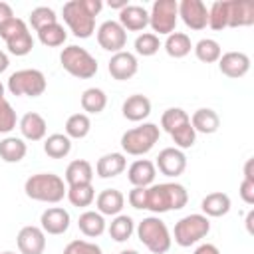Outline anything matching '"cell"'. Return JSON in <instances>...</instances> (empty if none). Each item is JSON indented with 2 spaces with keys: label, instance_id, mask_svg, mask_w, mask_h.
I'll return each mask as SVG.
<instances>
[{
  "label": "cell",
  "instance_id": "obj_1",
  "mask_svg": "<svg viewBox=\"0 0 254 254\" xmlns=\"http://www.w3.org/2000/svg\"><path fill=\"white\" fill-rule=\"evenodd\" d=\"M101 0H69L62 8L64 22L75 38H89L95 32V16L101 12Z\"/></svg>",
  "mask_w": 254,
  "mask_h": 254
},
{
  "label": "cell",
  "instance_id": "obj_2",
  "mask_svg": "<svg viewBox=\"0 0 254 254\" xmlns=\"http://www.w3.org/2000/svg\"><path fill=\"white\" fill-rule=\"evenodd\" d=\"M189 200V192L179 183H159L145 189V210H151L155 214L169 212V210H181Z\"/></svg>",
  "mask_w": 254,
  "mask_h": 254
},
{
  "label": "cell",
  "instance_id": "obj_3",
  "mask_svg": "<svg viewBox=\"0 0 254 254\" xmlns=\"http://www.w3.org/2000/svg\"><path fill=\"white\" fill-rule=\"evenodd\" d=\"M24 192L32 200L56 204V202H60L65 196L67 185H65V181L60 175H54V173H36V175H32V177L26 179Z\"/></svg>",
  "mask_w": 254,
  "mask_h": 254
},
{
  "label": "cell",
  "instance_id": "obj_4",
  "mask_svg": "<svg viewBox=\"0 0 254 254\" xmlns=\"http://www.w3.org/2000/svg\"><path fill=\"white\" fill-rule=\"evenodd\" d=\"M137 236H139L141 244L153 254H165V252H169V248L173 244L171 232L159 216L143 218L137 224Z\"/></svg>",
  "mask_w": 254,
  "mask_h": 254
},
{
  "label": "cell",
  "instance_id": "obj_5",
  "mask_svg": "<svg viewBox=\"0 0 254 254\" xmlns=\"http://www.w3.org/2000/svg\"><path fill=\"white\" fill-rule=\"evenodd\" d=\"M159 137H161L159 125H155V123H143L139 127L127 129L121 135V149L127 155L141 157V155L149 153L155 147V143L159 141Z\"/></svg>",
  "mask_w": 254,
  "mask_h": 254
},
{
  "label": "cell",
  "instance_id": "obj_6",
  "mask_svg": "<svg viewBox=\"0 0 254 254\" xmlns=\"http://www.w3.org/2000/svg\"><path fill=\"white\" fill-rule=\"evenodd\" d=\"M60 64L69 75L77 79H89L97 73V60L85 48L79 46L64 48L60 54Z\"/></svg>",
  "mask_w": 254,
  "mask_h": 254
},
{
  "label": "cell",
  "instance_id": "obj_7",
  "mask_svg": "<svg viewBox=\"0 0 254 254\" xmlns=\"http://www.w3.org/2000/svg\"><path fill=\"white\" fill-rule=\"evenodd\" d=\"M6 87H8V91H10L12 95H16V97H20V95L40 97V95L46 91L48 81H46V75H44L40 69L28 67V69H18V71L10 73Z\"/></svg>",
  "mask_w": 254,
  "mask_h": 254
},
{
  "label": "cell",
  "instance_id": "obj_8",
  "mask_svg": "<svg viewBox=\"0 0 254 254\" xmlns=\"http://www.w3.org/2000/svg\"><path fill=\"white\" fill-rule=\"evenodd\" d=\"M210 232V220L204 214H187L183 216L173 230V238L179 246L189 248L196 242H200Z\"/></svg>",
  "mask_w": 254,
  "mask_h": 254
},
{
  "label": "cell",
  "instance_id": "obj_9",
  "mask_svg": "<svg viewBox=\"0 0 254 254\" xmlns=\"http://www.w3.org/2000/svg\"><path fill=\"white\" fill-rule=\"evenodd\" d=\"M179 20V2L177 0H155L149 12V26L155 36H169L175 32Z\"/></svg>",
  "mask_w": 254,
  "mask_h": 254
},
{
  "label": "cell",
  "instance_id": "obj_10",
  "mask_svg": "<svg viewBox=\"0 0 254 254\" xmlns=\"http://www.w3.org/2000/svg\"><path fill=\"white\" fill-rule=\"evenodd\" d=\"M0 38L6 42L8 52L14 54V56H28L34 48V38L28 30V24L22 18L10 20L0 30Z\"/></svg>",
  "mask_w": 254,
  "mask_h": 254
},
{
  "label": "cell",
  "instance_id": "obj_11",
  "mask_svg": "<svg viewBox=\"0 0 254 254\" xmlns=\"http://www.w3.org/2000/svg\"><path fill=\"white\" fill-rule=\"evenodd\" d=\"M97 44L105 50V52H123L125 44H127V32L121 28L119 22L115 20H105L99 28H97Z\"/></svg>",
  "mask_w": 254,
  "mask_h": 254
},
{
  "label": "cell",
  "instance_id": "obj_12",
  "mask_svg": "<svg viewBox=\"0 0 254 254\" xmlns=\"http://www.w3.org/2000/svg\"><path fill=\"white\" fill-rule=\"evenodd\" d=\"M179 16L190 30H204L208 26V8L202 0H181Z\"/></svg>",
  "mask_w": 254,
  "mask_h": 254
},
{
  "label": "cell",
  "instance_id": "obj_13",
  "mask_svg": "<svg viewBox=\"0 0 254 254\" xmlns=\"http://www.w3.org/2000/svg\"><path fill=\"white\" fill-rule=\"evenodd\" d=\"M155 169L165 177H179L187 169V157L177 147H165L155 161Z\"/></svg>",
  "mask_w": 254,
  "mask_h": 254
},
{
  "label": "cell",
  "instance_id": "obj_14",
  "mask_svg": "<svg viewBox=\"0 0 254 254\" xmlns=\"http://www.w3.org/2000/svg\"><path fill=\"white\" fill-rule=\"evenodd\" d=\"M16 244L20 254H44L46 250V232L40 226L28 224L22 226L18 236H16Z\"/></svg>",
  "mask_w": 254,
  "mask_h": 254
},
{
  "label": "cell",
  "instance_id": "obj_15",
  "mask_svg": "<svg viewBox=\"0 0 254 254\" xmlns=\"http://www.w3.org/2000/svg\"><path fill=\"white\" fill-rule=\"evenodd\" d=\"M254 24L252 0H226V28H242Z\"/></svg>",
  "mask_w": 254,
  "mask_h": 254
},
{
  "label": "cell",
  "instance_id": "obj_16",
  "mask_svg": "<svg viewBox=\"0 0 254 254\" xmlns=\"http://www.w3.org/2000/svg\"><path fill=\"white\" fill-rule=\"evenodd\" d=\"M107 69H109L113 79L127 81L137 73L139 62H137L135 54H131V52H117V54L111 56V60L107 64Z\"/></svg>",
  "mask_w": 254,
  "mask_h": 254
},
{
  "label": "cell",
  "instance_id": "obj_17",
  "mask_svg": "<svg viewBox=\"0 0 254 254\" xmlns=\"http://www.w3.org/2000/svg\"><path fill=\"white\" fill-rule=\"evenodd\" d=\"M69 212L64 208V206H50L42 212L40 216V228L46 232V234H64L67 228H69Z\"/></svg>",
  "mask_w": 254,
  "mask_h": 254
},
{
  "label": "cell",
  "instance_id": "obj_18",
  "mask_svg": "<svg viewBox=\"0 0 254 254\" xmlns=\"http://www.w3.org/2000/svg\"><path fill=\"white\" fill-rule=\"evenodd\" d=\"M218 69L222 75L230 79L244 77L250 69V58L244 52H226L218 60Z\"/></svg>",
  "mask_w": 254,
  "mask_h": 254
},
{
  "label": "cell",
  "instance_id": "obj_19",
  "mask_svg": "<svg viewBox=\"0 0 254 254\" xmlns=\"http://www.w3.org/2000/svg\"><path fill=\"white\" fill-rule=\"evenodd\" d=\"M117 22L125 32H141L145 30V26H149V12L139 4H127L123 10H119Z\"/></svg>",
  "mask_w": 254,
  "mask_h": 254
},
{
  "label": "cell",
  "instance_id": "obj_20",
  "mask_svg": "<svg viewBox=\"0 0 254 254\" xmlns=\"http://www.w3.org/2000/svg\"><path fill=\"white\" fill-rule=\"evenodd\" d=\"M155 177H157V169L155 163H151L149 159H137L127 169V181L133 187H151L155 183Z\"/></svg>",
  "mask_w": 254,
  "mask_h": 254
},
{
  "label": "cell",
  "instance_id": "obj_21",
  "mask_svg": "<svg viewBox=\"0 0 254 254\" xmlns=\"http://www.w3.org/2000/svg\"><path fill=\"white\" fill-rule=\"evenodd\" d=\"M95 206H97V212L103 216H117L125 206V196L117 189H103L95 196Z\"/></svg>",
  "mask_w": 254,
  "mask_h": 254
},
{
  "label": "cell",
  "instance_id": "obj_22",
  "mask_svg": "<svg viewBox=\"0 0 254 254\" xmlns=\"http://www.w3.org/2000/svg\"><path fill=\"white\" fill-rule=\"evenodd\" d=\"M121 113H123V117L129 119V121H135V123H137V121H143V119H147V117L151 115V101H149V97L143 95V93H133V95H129V97L123 101Z\"/></svg>",
  "mask_w": 254,
  "mask_h": 254
},
{
  "label": "cell",
  "instance_id": "obj_23",
  "mask_svg": "<svg viewBox=\"0 0 254 254\" xmlns=\"http://www.w3.org/2000/svg\"><path fill=\"white\" fill-rule=\"evenodd\" d=\"M18 127H20L22 137L28 139V141H42L46 137V131H48L46 119L40 113H36V111L24 113L20 123H18Z\"/></svg>",
  "mask_w": 254,
  "mask_h": 254
},
{
  "label": "cell",
  "instance_id": "obj_24",
  "mask_svg": "<svg viewBox=\"0 0 254 254\" xmlns=\"http://www.w3.org/2000/svg\"><path fill=\"white\" fill-rule=\"evenodd\" d=\"M127 169V159L123 153H105L103 157L97 159L95 173L99 179H113L121 175Z\"/></svg>",
  "mask_w": 254,
  "mask_h": 254
},
{
  "label": "cell",
  "instance_id": "obj_25",
  "mask_svg": "<svg viewBox=\"0 0 254 254\" xmlns=\"http://www.w3.org/2000/svg\"><path fill=\"white\" fill-rule=\"evenodd\" d=\"M190 125L196 133H204V135H210V133H216L218 127H220V117L214 109L210 107H200L196 109L192 115H190Z\"/></svg>",
  "mask_w": 254,
  "mask_h": 254
},
{
  "label": "cell",
  "instance_id": "obj_26",
  "mask_svg": "<svg viewBox=\"0 0 254 254\" xmlns=\"http://www.w3.org/2000/svg\"><path fill=\"white\" fill-rule=\"evenodd\" d=\"M91 179H93V167L85 159H75L65 169V185L67 187H73V185H89Z\"/></svg>",
  "mask_w": 254,
  "mask_h": 254
},
{
  "label": "cell",
  "instance_id": "obj_27",
  "mask_svg": "<svg viewBox=\"0 0 254 254\" xmlns=\"http://www.w3.org/2000/svg\"><path fill=\"white\" fill-rule=\"evenodd\" d=\"M77 226H79L81 234L87 236V238H97L107 228L103 214H99L97 210H85V212H81L79 218H77Z\"/></svg>",
  "mask_w": 254,
  "mask_h": 254
},
{
  "label": "cell",
  "instance_id": "obj_28",
  "mask_svg": "<svg viewBox=\"0 0 254 254\" xmlns=\"http://www.w3.org/2000/svg\"><path fill=\"white\" fill-rule=\"evenodd\" d=\"M200 208L204 212V216H212V218H218V216H224L228 210H230V196L226 192H210L202 198L200 202Z\"/></svg>",
  "mask_w": 254,
  "mask_h": 254
},
{
  "label": "cell",
  "instance_id": "obj_29",
  "mask_svg": "<svg viewBox=\"0 0 254 254\" xmlns=\"http://www.w3.org/2000/svg\"><path fill=\"white\" fill-rule=\"evenodd\" d=\"M71 151V139L65 133H52L44 139V153L50 159H64Z\"/></svg>",
  "mask_w": 254,
  "mask_h": 254
},
{
  "label": "cell",
  "instance_id": "obj_30",
  "mask_svg": "<svg viewBox=\"0 0 254 254\" xmlns=\"http://www.w3.org/2000/svg\"><path fill=\"white\" fill-rule=\"evenodd\" d=\"M28 153L24 139L20 137H4L0 141V159L4 163H20Z\"/></svg>",
  "mask_w": 254,
  "mask_h": 254
},
{
  "label": "cell",
  "instance_id": "obj_31",
  "mask_svg": "<svg viewBox=\"0 0 254 254\" xmlns=\"http://www.w3.org/2000/svg\"><path fill=\"white\" fill-rule=\"evenodd\" d=\"M190 50H192V42L185 32H173L165 40V52L175 60L189 56Z\"/></svg>",
  "mask_w": 254,
  "mask_h": 254
},
{
  "label": "cell",
  "instance_id": "obj_32",
  "mask_svg": "<svg viewBox=\"0 0 254 254\" xmlns=\"http://www.w3.org/2000/svg\"><path fill=\"white\" fill-rule=\"evenodd\" d=\"M81 109L85 113H91V115H97L105 109L107 105V95L103 89L99 87H87L83 93H81Z\"/></svg>",
  "mask_w": 254,
  "mask_h": 254
},
{
  "label": "cell",
  "instance_id": "obj_33",
  "mask_svg": "<svg viewBox=\"0 0 254 254\" xmlns=\"http://www.w3.org/2000/svg\"><path fill=\"white\" fill-rule=\"evenodd\" d=\"M192 50H194V56H196L202 64H214V62H218L220 56H222L220 44H218L216 40H212V38H202V40H198V42L192 46Z\"/></svg>",
  "mask_w": 254,
  "mask_h": 254
},
{
  "label": "cell",
  "instance_id": "obj_34",
  "mask_svg": "<svg viewBox=\"0 0 254 254\" xmlns=\"http://www.w3.org/2000/svg\"><path fill=\"white\" fill-rule=\"evenodd\" d=\"M107 230H109V236H111L115 242H125V240L131 238V234H133V230H135V222H133V218L127 216V214H117V216L109 222Z\"/></svg>",
  "mask_w": 254,
  "mask_h": 254
},
{
  "label": "cell",
  "instance_id": "obj_35",
  "mask_svg": "<svg viewBox=\"0 0 254 254\" xmlns=\"http://www.w3.org/2000/svg\"><path fill=\"white\" fill-rule=\"evenodd\" d=\"M91 129V119L87 113H73L65 121V135L69 139H83Z\"/></svg>",
  "mask_w": 254,
  "mask_h": 254
},
{
  "label": "cell",
  "instance_id": "obj_36",
  "mask_svg": "<svg viewBox=\"0 0 254 254\" xmlns=\"http://www.w3.org/2000/svg\"><path fill=\"white\" fill-rule=\"evenodd\" d=\"M65 196L73 206L85 208L95 200V189L91 183L89 185H73V187H67Z\"/></svg>",
  "mask_w": 254,
  "mask_h": 254
},
{
  "label": "cell",
  "instance_id": "obj_37",
  "mask_svg": "<svg viewBox=\"0 0 254 254\" xmlns=\"http://www.w3.org/2000/svg\"><path fill=\"white\" fill-rule=\"evenodd\" d=\"M67 32L60 22H54L50 26H44L42 30H38V40L46 46V48H58L65 42Z\"/></svg>",
  "mask_w": 254,
  "mask_h": 254
},
{
  "label": "cell",
  "instance_id": "obj_38",
  "mask_svg": "<svg viewBox=\"0 0 254 254\" xmlns=\"http://www.w3.org/2000/svg\"><path fill=\"white\" fill-rule=\"evenodd\" d=\"M189 121H190L189 113H187L185 109H181V107H169V109L161 115V127H163L167 133L175 131L177 127H181V125H185V123H189Z\"/></svg>",
  "mask_w": 254,
  "mask_h": 254
},
{
  "label": "cell",
  "instance_id": "obj_39",
  "mask_svg": "<svg viewBox=\"0 0 254 254\" xmlns=\"http://www.w3.org/2000/svg\"><path fill=\"white\" fill-rule=\"evenodd\" d=\"M161 48V42H159V36H155L153 32H143L135 38V52L143 58H149V56H155Z\"/></svg>",
  "mask_w": 254,
  "mask_h": 254
},
{
  "label": "cell",
  "instance_id": "obj_40",
  "mask_svg": "<svg viewBox=\"0 0 254 254\" xmlns=\"http://www.w3.org/2000/svg\"><path fill=\"white\" fill-rule=\"evenodd\" d=\"M169 135H171V139L175 141V147L181 149V151H183V149H189V147H192V145L196 143V131L192 129L190 121L185 123V125H181V127H177V129L171 131Z\"/></svg>",
  "mask_w": 254,
  "mask_h": 254
},
{
  "label": "cell",
  "instance_id": "obj_41",
  "mask_svg": "<svg viewBox=\"0 0 254 254\" xmlns=\"http://www.w3.org/2000/svg\"><path fill=\"white\" fill-rule=\"evenodd\" d=\"M54 22H58V16H56V12H54L52 8H48V6H38V8H34V10L30 12V24H32V28H34L36 32L42 30L44 26L54 24Z\"/></svg>",
  "mask_w": 254,
  "mask_h": 254
},
{
  "label": "cell",
  "instance_id": "obj_42",
  "mask_svg": "<svg viewBox=\"0 0 254 254\" xmlns=\"http://www.w3.org/2000/svg\"><path fill=\"white\" fill-rule=\"evenodd\" d=\"M208 26L212 30H224L226 28V0H216L208 8Z\"/></svg>",
  "mask_w": 254,
  "mask_h": 254
},
{
  "label": "cell",
  "instance_id": "obj_43",
  "mask_svg": "<svg viewBox=\"0 0 254 254\" xmlns=\"http://www.w3.org/2000/svg\"><path fill=\"white\" fill-rule=\"evenodd\" d=\"M16 123H18V117H16V111L14 107L2 99L0 101V133H10L12 129H16Z\"/></svg>",
  "mask_w": 254,
  "mask_h": 254
},
{
  "label": "cell",
  "instance_id": "obj_44",
  "mask_svg": "<svg viewBox=\"0 0 254 254\" xmlns=\"http://www.w3.org/2000/svg\"><path fill=\"white\" fill-rule=\"evenodd\" d=\"M62 254H103L101 248L95 244V242H89V240H71Z\"/></svg>",
  "mask_w": 254,
  "mask_h": 254
},
{
  "label": "cell",
  "instance_id": "obj_45",
  "mask_svg": "<svg viewBox=\"0 0 254 254\" xmlns=\"http://www.w3.org/2000/svg\"><path fill=\"white\" fill-rule=\"evenodd\" d=\"M145 189L147 187H133L127 194V200L133 208L137 210H145Z\"/></svg>",
  "mask_w": 254,
  "mask_h": 254
},
{
  "label": "cell",
  "instance_id": "obj_46",
  "mask_svg": "<svg viewBox=\"0 0 254 254\" xmlns=\"http://www.w3.org/2000/svg\"><path fill=\"white\" fill-rule=\"evenodd\" d=\"M238 192H240V198H242L246 204H254V181L242 179Z\"/></svg>",
  "mask_w": 254,
  "mask_h": 254
},
{
  "label": "cell",
  "instance_id": "obj_47",
  "mask_svg": "<svg viewBox=\"0 0 254 254\" xmlns=\"http://www.w3.org/2000/svg\"><path fill=\"white\" fill-rule=\"evenodd\" d=\"M16 16H14V12H12V6L10 4H6V2H0V30L10 22V20H14Z\"/></svg>",
  "mask_w": 254,
  "mask_h": 254
},
{
  "label": "cell",
  "instance_id": "obj_48",
  "mask_svg": "<svg viewBox=\"0 0 254 254\" xmlns=\"http://www.w3.org/2000/svg\"><path fill=\"white\" fill-rule=\"evenodd\" d=\"M192 254H220V250H218L214 244H208V242H206V244H200Z\"/></svg>",
  "mask_w": 254,
  "mask_h": 254
},
{
  "label": "cell",
  "instance_id": "obj_49",
  "mask_svg": "<svg viewBox=\"0 0 254 254\" xmlns=\"http://www.w3.org/2000/svg\"><path fill=\"white\" fill-rule=\"evenodd\" d=\"M252 167H254V159H248L246 165H244V179L254 181V171H252Z\"/></svg>",
  "mask_w": 254,
  "mask_h": 254
},
{
  "label": "cell",
  "instance_id": "obj_50",
  "mask_svg": "<svg viewBox=\"0 0 254 254\" xmlns=\"http://www.w3.org/2000/svg\"><path fill=\"white\" fill-rule=\"evenodd\" d=\"M8 65H10V60H8V56L0 50V73H4V71L8 69Z\"/></svg>",
  "mask_w": 254,
  "mask_h": 254
},
{
  "label": "cell",
  "instance_id": "obj_51",
  "mask_svg": "<svg viewBox=\"0 0 254 254\" xmlns=\"http://www.w3.org/2000/svg\"><path fill=\"white\" fill-rule=\"evenodd\" d=\"M129 2L127 0H109V8H117V10H123Z\"/></svg>",
  "mask_w": 254,
  "mask_h": 254
},
{
  "label": "cell",
  "instance_id": "obj_52",
  "mask_svg": "<svg viewBox=\"0 0 254 254\" xmlns=\"http://www.w3.org/2000/svg\"><path fill=\"white\" fill-rule=\"evenodd\" d=\"M252 220H254V210H250L248 216H246V228H248L250 234H252Z\"/></svg>",
  "mask_w": 254,
  "mask_h": 254
},
{
  "label": "cell",
  "instance_id": "obj_53",
  "mask_svg": "<svg viewBox=\"0 0 254 254\" xmlns=\"http://www.w3.org/2000/svg\"><path fill=\"white\" fill-rule=\"evenodd\" d=\"M119 254H139V252L137 250H121Z\"/></svg>",
  "mask_w": 254,
  "mask_h": 254
},
{
  "label": "cell",
  "instance_id": "obj_54",
  "mask_svg": "<svg viewBox=\"0 0 254 254\" xmlns=\"http://www.w3.org/2000/svg\"><path fill=\"white\" fill-rule=\"evenodd\" d=\"M2 99H4V85L0 83V101H2Z\"/></svg>",
  "mask_w": 254,
  "mask_h": 254
},
{
  "label": "cell",
  "instance_id": "obj_55",
  "mask_svg": "<svg viewBox=\"0 0 254 254\" xmlns=\"http://www.w3.org/2000/svg\"><path fill=\"white\" fill-rule=\"evenodd\" d=\"M0 254H16V252H10V250H6V252H0Z\"/></svg>",
  "mask_w": 254,
  "mask_h": 254
}]
</instances>
